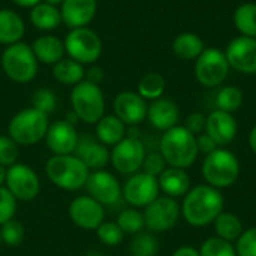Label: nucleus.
Instances as JSON below:
<instances>
[{
	"instance_id": "obj_21",
	"label": "nucleus",
	"mask_w": 256,
	"mask_h": 256,
	"mask_svg": "<svg viewBox=\"0 0 256 256\" xmlns=\"http://www.w3.org/2000/svg\"><path fill=\"white\" fill-rule=\"evenodd\" d=\"M206 134L210 135L219 147L226 146L237 135V122L231 112L214 110L207 117Z\"/></svg>"
},
{
	"instance_id": "obj_28",
	"label": "nucleus",
	"mask_w": 256,
	"mask_h": 256,
	"mask_svg": "<svg viewBox=\"0 0 256 256\" xmlns=\"http://www.w3.org/2000/svg\"><path fill=\"white\" fill-rule=\"evenodd\" d=\"M52 76L63 86H76L86 76L84 64L75 62L70 57H63L60 62L52 64Z\"/></svg>"
},
{
	"instance_id": "obj_7",
	"label": "nucleus",
	"mask_w": 256,
	"mask_h": 256,
	"mask_svg": "<svg viewBox=\"0 0 256 256\" xmlns=\"http://www.w3.org/2000/svg\"><path fill=\"white\" fill-rule=\"evenodd\" d=\"M72 111L80 122L96 124L105 116V98L98 84L82 80L70 92Z\"/></svg>"
},
{
	"instance_id": "obj_17",
	"label": "nucleus",
	"mask_w": 256,
	"mask_h": 256,
	"mask_svg": "<svg viewBox=\"0 0 256 256\" xmlns=\"http://www.w3.org/2000/svg\"><path fill=\"white\" fill-rule=\"evenodd\" d=\"M78 138L80 135L74 124L68 123L66 120H57L50 124L45 135V142L52 154H74Z\"/></svg>"
},
{
	"instance_id": "obj_27",
	"label": "nucleus",
	"mask_w": 256,
	"mask_h": 256,
	"mask_svg": "<svg viewBox=\"0 0 256 256\" xmlns=\"http://www.w3.org/2000/svg\"><path fill=\"white\" fill-rule=\"evenodd\" d=\"M30 22L33 27H36L40 32H51L57 28L62 22L60 9L57 6L48 4V3H38L30 9Z\"/></svg>"
},
{
	"instance_id": "obj_47",
	"label": "nucleus",
	"mask_w": 256,
	"mask_h": 256,
	"mask_svg": "<svg viewBox=\"0 0 256 256\" xmlns=\"http://www.w3.org/2000/svg\"><path fill=\"white\" fill-rule=\"evenodd\" d=\"M171 256H200V252L190 246H183V248L177 249Z\"/></svg>"
},
{
	"instance_id": "obj_48",
	"label": "nucleus",
	"mask_w": 256,
	"mask_h": 256,
	"mask_svg": "<svg viewBox=\"0 0 256 256\" xmlns=\"http://www.w3.org/2000/svg\"><path fill=\"white\" fill-rule=\"evenodd\" d=\"M16 6H20V8H33V6H36L38 3H40L42 0H12Z\"/></svg>"
},
{
	"instance_id": "obj_14",
	"label": "nucleus",
	"mask_w": 256,
	"mask_h": 256,
	"mask_svg": "<svg viewBox=\"0 0 256 256\" xmlns=\"http://www.w3.org/2000/svg\"><path fill=\"white\" fill-rule=\"evenodd\" d=\"M69 219L81 230L96 231V228L105 220L104 206L88 195L76 196L68 208Z\"/></svg>"
},
{
	"instance_id": "obj_22",
	"label": "nucleus",
	"mask_w": 256,
	"mask_h": 256,
	"mask_svg": "<svg viewBox=\"0 0 256 256\" xmlns=\"http://www.w3.org/2000/svg\"><path fill=\"white\" fill-rule=\"evenodd\" d=\"M147 118L153 128L165 132L177 126L180 118V111L172 100L159 98L147 106Z\"/></svg>"
},
{
	"instance_id": "obj_19",
	"label": "nucleus",
	"mask_w": 256,
	"mask_h": 256,
	"mask_svg": "<svg viewBox=\"0 0 256 256\" xmlns=\"http://www.w3.org/2000/svg\"><path fill=\"white\" fill-rule=\"evenodd\" d=\"M98 12V0H63L60 4L62 22L69 28L88 27Z\"/></svg>"
},
{
	"instance_id": "obj_49",
	"label": "nucleus",
	"mask_w": 256,
	"mask_h": 256,
	"mask_svg": "<svg viewBox=\"0 0 256 256\" xmlns=\"http://www.w3.org/2000/svg\"><path fill=\"white\" fill-rule=\"evenodd\" d=\"M249 146H250L252 152L256 154V124L252 128V130L249 134Z\"/></svg>"
},
{
	"instance_id": "obj_6",
	"label": "nucleus",
	"mask_w": 256,
	"mask_h": 256,
	"mask_svg": "<svg viewBox=\"0 0 256 256\" xmlns=\"http://www.w3.org/2000/svg\"><path fill=\"white\" fill-rule=\"evenodd\" d=\"M0 63L6 76L18 84L30 82L39 70V62L32 46L24 42L8 45L2 54Z\"/></svg>"
},
{
	"instance_id": "obj_11",
	"label": "nucleus",
	"mask_w": 256,
	"mask_h": 256,
	"mask_svg": "<svg viewBox=\"0 0 256 256\" xmlns=\"http://www.w3.org/2000/svg\"><path fill=\"white\" fill-rule=\"evenodd\" d=\"M230 63L225 52L216 48L204 50L195 63V76L206 87H216L222 84L228 75Z\"/></svg>"
},
{
	"instance_id": "obj_34",
	"label": "nucleus",
	"mask_w": 256,
	"mask_h": 256,
	"mask_svg": "<svg viewBox=\"0 0 256 256\" xmlns=\"http://www.w3.org/2000/svg\"><path fill=\"white\" fill-rule=\"evenodd\" d=\"M117 225L120 226V230L124 234H130L135 236L138 232H141L146 228L144 224V214L138 210V208H124L123 212H120V214L117 216Z\"/></svg>"
},
{
	"instance_id": "obj_30",
	"label": "nucleus",
	"mask_w": 256,
	"mask_h": 256,
	"mask_svg": "<svg viewBox=\"0 0 256 256\" xmlns=\"http://www.w3.org/2000/svg\"><path fill=\"white\" fill-rule=\"evenodd\" d=\"M172 51L178 58L192 60L204 51V44L194 33H180L172 42Z\"/></svg>"
},
{
	"instance_id": "obj_12",
	"label": "nucleus",
	"mask_w": 256,
	"mask_h": 256,
	"mask_svg": "<svg viewBox=\"0 0 256 256\" xmlns=\"http://www.w3.org/2000/svg\"><path fill=\"white\" fill-rule=\"evenodd\" d=\"M4 188L15 196L16 201H33L40 190L38 174L24 164H15L6 168Z\"/></svg>"
},
{
	"instance_id": "obj_44",
	"label": "nucleus",
	"mask_w": 256,
	"mask_h": 256,
	"mask_svg": "<svg viewBox=\"0 0 256 256\" xmlns=\"http://www.w3.org/2000/svg\"><path fill=\"white\" fill-rule=\"evenodd\" d=\"M206 123H207V117L201 112H194L186 118L184 128L192 134V135H201L206 130Z\"/></svg>"
},
{
	"instance_id": "obj_20",
	"label": "nucleus",
	"mask_w": 256,
	"mask_h": 256,
	"mask_svg": "<svg viewBox=\"0 0 256 256\" xmlns=\"http://www.w3.org/2000/svg\"><path fill=\"white\" fill-rule=\"evenodd\" d=\"M74 154L84 162V165L90 171H98L104 170L106 164L110 162V152L108 147L99 142L94 136L92 135H82L78 138L76 148Z\"/></svg>"
},
{
	"instance_id": "obj_53",
	"label": "nucleus",
	"mask_w": 256,
	"mask_h": 256,
	"mask_svg": "<svg viewBox=\"0 0 256 256\" xmlns=\"http://www.w3.org/2000/svg\"><path fill=\"white\" fill-rule=\"evenodd\" d=\"M100 256H110V255H100Z\"/></svg>"
},
{
	"instance_id": "obj_33",
	"label": "nucleus",
	"mask_w": 256,
	"mask_h": 256,
	"mask_svg": "<svg viewBox=\"0 0 256 256\" xmlns=\"http://www.w3.org/2000/svg\"><path fill=\"white\" fill-rule=\"evenodd\" d=\"M129 250L132 256H156L159 252V242L152 232H138L134 236Z\"/></svg>"
},
{
	"instance_id": "obj_4",
	"label": "nucleus",
	"mask_w": 256,
	"mask_h": 256,
	"mask_svg": "<svg viewBox=\"0 0 256 256\" xmlns=\"http://www.w3.org/2000/svg\"><path fill=\"white\" fill-rule=\"evenodd\" d=\"M48 128V116L30 106L18 111L10 118L8 124V135L18 146L28 147L45 140Z\"/></svg>"
},
{
	"instance_id": "obj_50",
	"label": "nucleus",
	"mask_w": 256,
	"mask_h": 256,
	"mask_svg": "<svg viewBox=\"0 0 256 256\" xmlns=\"http://www.w3.org/2000/svg\"><path fill=\"white\" fill-rule=\"evenodd\" d=\"M4 180H6V168L0 165V186L4 184Z\"/></svg>"
},
{
	"instance_id": "obj_42",
	"label": "nucleus",
	"mask_w": 256,
	"mask_h": 256,
	"mask_svg": "<svg viewBox=\"0 0 256 256\" xmlns=\"http://www.w3.org/2000/svg\"><path fill=\"white\" fill-rule=\"evenodd\" d=\"M15 213H16L15 196L4 186H0V226L8 220L14 219Z\"/></svg>"
},
{
	"instance_id": "obj_35",
	"label": "nucleus",
	"mask_w": 256,
	"mask_h": 256,
	"mask_svg": "<svg viewBox=\"0 0 256 256\" xmlns=\"http://www.w3.org/2000/svg\"><path fill=\"white\" fill-rule=\"evenodd\" d=\"M243 104V93L240 88L232 87V86H226L222 90H219L218 96H216V106L220 111L225 112H234L237 111Z\"/></svg>"
},
{
	"instance_id": "obj_23",
	"label": "nucleus",
	"mask_w": 256,
	"mask_h": 256,
	"mask_svg": "<svg viewBox=\"0 0 256 256\" xmlns=\"http://www.w3.org/2000/svg\"><path fill=\"white\" fill-rule=\"evenodd\" d=\"M30 46L36 60L44 64H56L66 54L63 40L54 34H42L36 38Z\"/></svg>"
},
{
	"instance_id": "obj_51",
	"label": "nucleus",
	"mask_w": 256,
	"mask_h": 256,
	"mask_svg": "<svg viewBox=\"0 0 256 256\" xmlns=\"http://www.w3.org/2000/svg\"><path fill=\"white\" fill-rule=\"evenodd\" d=\"M44 3H48V4H52V6H60L63 3V0H42Z\"/></svg>"
},
{
	"instance_id": "obj_36",
	"label": "nucleus",
	"mask_w": 256,
	"mask_h": 256,
	"mask_svg": "<svg viewBox=\"0 0 256 256\" xmlns=\"http://www.w3.org/2000/svg\"><path fill=\"white\" fill-rule=\"evenodd\" d=\"M198 252L200 256H237L234 244L219 237L207 238L201 244Z\"/></svg>"
},
{
	"instance_id": "obj_16",
	"label": "nucleus",
	"mask_w": 256,
	"mask_h": 256,
	"mask_svg": "<svg viewBox=\"0 0 256 256\" xmlns=\"http://www.w3.org/2000/svg\"><path fill=\"white\" fill-rule=\"evenodd\" d=\"M231 68L243 74H256V38L238 36L232 39L225 51Z\"/></svg>"
},
{
	"instance_id": "obj_37",
	"label": "nucleus",
	"mask_w": 256,
	"mask_h": 256,
	"mask_svg": "<svg viewBox=\"0 0 256 256\" xmlns=\"http://www.w3.org/2000/svg\"><path fill=\"white\" fill-rule=\"evenodd\" d=\"M0 234H2V242L6 246L16 248L22 243V240L26 237V230L20 220L10 219L0 226Z\"/></svg>"
},
{
	"instance_id": "obj_32",
	"label": "nucleus",
	"mask_w": 256,
	"mask_h": 256,
	"mask_svg": "<svg viewBox=\"0 0 256 256\" xmlns=\"http://www.w3.org/2000/svg\"><path fill=\"white\" fill-rule=\"evenodd\" d=\"M165 92V80L160 74L150 72L138 82V94L146 100H156Z\"/></svg>"
},
{
	"instance_id": "obj_18",
	"label": "nucleus",
	"mask_w": 256,
	"mask_h": 256,
	"mask_svg": "<svg viewBox=\"0 0 256 256\" xmlns=\"http://www.w3.org/2000/svg\"><path fill=\"white\" fill-rule=\"evenodd\" d=\"M147 104L135 92H122L116 96L112 108L114 116H117L126 126H136L147 118Z\"/></svg>"
},
{
	"instance_id": "obj_5",
	"label": "nucleus",
	"mask_w": 256,
	"mask_h": 256,
	"mask_svg": "<svg viewBox=\"0 0 256 256\" xmlns=\"http://www.w3.org/2000/svg\"><path fill=\"white\" fill-rule=\"evenodd\" d=\"M201 170L207 184L214 189H226L232 186L240 176L238 159L234 153L225 148H216L206 154Z\"/></svg>"
},
{
	"instance_id": "obj_29",
	"label": "nucleus",
	"mask_w": 256,
	"mask_h": 256,
	"mask_svg": "<svg viewBox=\"0 0 256 256\" xmlns=\"http://www.w3.org/2000/svg\"><path fill=\"white\" fill-rule=\"evenodd\" d=\"M213 224H214L216 237H219V238H222V240H226V242H230V243L237 242L238 237L242 236V232L244 231L240 218L236 216V214H232V213H225V212H222V213L216 218V220H214Z\"/></svg>"
},
{
	"instance_id": "obj_31",
	"label": "nucleus",
	"mask_w": 256,
	"mask_h": 256,
	"mask_svg": "<svg viewBox=\"0 0 256 256\" xmlns=\"http://www.w3.org/2000/svg\"><path fill=\"white\" fill-rule=\"evenodd\" d=\"M234 24L237 30L248 38H256V4L244 3L237 8L234 14Z\"/></svg>"
},
{
	"instance_id": "obj_52",
	"label": "nucleus",
	"mask_w": 256,
	"mask_h": 256,
	"mask_svg": "<svg viewBox=\"0 0 256 256\" xmlns=\"http://www.w3.org/2000/svg\"><path fill=\"white\" fill-rule=\"evenodd\" d=\"M2 243H3V242H2V234H0V244H2Z\"/></svg>"
},
{
	"instance_id": "obj_41",
	"label": "nucleus",
	"mask_w": 256,
	"mask_h": 256,
	"mask_svg": "<svg viewBox=\"0 0 256 256\" xmlns=\"http://www.w3.org/2000/svg\"><path fill=\"white\" fill-rule=\"evenodd\" d=\"M234 248L237 256H256V226L243 231Z\"/></svg>"
},
{
	"instance_id": "obj_38",
	"label": "nucleus",
	"mask_w": 256,
	"mask_h": 256,
	"mask_svg": "<svg viewBox=\"0 0 256 256\" xmlns=\"http://www.w3.org/2000/svg\"><path fill=\"white\" fill-rule=\"evenodd\" d=\"M96 236L99 238L100 243H104L105 246H117L123 242L124 232L120 230V226L117 225V222H102L98 228H96Z\"/></svg>"
},
{
	"instance_id": "obj_10",
	"label": "nucleus",
	"mask_w": 256,
	"mask_h": 256,
	"mask_svg": "<svg viewBox=\"0 0 256 256\" xmlns=\"http://www.w3.org/2000/svg\"><path fill=\"white\" fill-rule=\"evenodd\" d=\"M146 158V147L140 138H123L110 152V160L116 171L124 176L138 172Z\"/></svg>"
},
{
	"instance_id": "obj_46",
	"label": "nucleus",
	"mask_w": 256,
	"mask_h": 256,
	"mask_svg": "<svg viewBox=\"0 0 256 256\" xmlns=\"http://www.w3.org/2000/svg\"><path fill=\"white\" fill-rule=\"evenodd\" d=\"M84 80L99 86V82L104 80V72H102V69H100V68H98V66H92V68L86 72Z\"/></svg>"
},
{
	"instance_id": "obj_40",
	"label": "nucleus",
	"mask_w": 256,
	"mask_h": 256,
	"mask_svg": "<svg viewBox=\"0 0 256 256\" xmlns=\"http://www.w3.org/2000/svg\"><path fill=\"white\" fill-rule=\"evenodd\" d=\"M20 146L9 136L0 135V165L9 168L16 164L20 154Z\"/></svg>"
},
{
	"instance_id": "obj_26",
	"label": "nucleus",
	"mask_w": 256,
	"mask_h": 256,
	"mask_svg": "<svg viewBox=\"0 0 256 256\" xmlns=\"http://www.w3.org/2000/svg\"><path fill=\"white\" fill-rule=\"evenodd\" d=\"M26 26L22 18L12 9H0V44L12 45L21 42Z\"/></svg>"
},
{
	"instance_id": "obj_25",
	"label": "nucleus",
	"mask_w": 256,
	"mask_h": 256,
	"mask_svg": "<svg viewBox=\"0 0 256 256\" xmlns=\"http://www.w3.org/2000/svg\"><path fill=\"white\" fill-rule=\"evenodd\" d=\"M126 124L114 114L104 116L96 123V140L106 147H114L126 138Z\"/></svg>"
},
{
	"instance_id": "obj_45",
	"label": "nucleus",
	"mask_w": 256,
	"mask_h": 256,
	"mask_svg": "<svg viewBox=\"0 0 256 256\" xmlns=\"http://www.w3.org/2000/svg\"><path fill=\"white\" fill-rule=\"evenodd\" d=\"M196 146H198V152H202L206 154H208V153L214 152L216 148H219V146L216 144V141L210 135H207L206 132L201 134L196 138Z\"/></svg>"
},
{
	"instance_id": "obj_3",
	"label": "nucleus",
	"mask_w": 256,
	"mask_h": 256,
	"mask_svg": "<svg viewBox=\"0 0 256 256\" xmlns=\"http://www.w3.org/2000/svg\"><path fill=\"white\" fill-rule=\"evenodd\" d=\"M45 172L56 188L75 192L86 188L90 170L75 154H52L45 164Z\"/></svg>"
},
{
	"instance_id": "obj_2",
	"label": "nucleus",
	"mask_w": 256,
	"mask_h": 256,
	"mask_svg": "<svg viewBox=\"0 0 256 256\" xmlns=\"http://www.w3.org/2000/svg\"><path fill=\"white\" fill-rule=\"evenodd\" d=\"M160 154L166 160V165L186 170L192 166L198 158L196 136L184 126H174L162 135Z\"/></svg>"
},
{
	"instance_id": "obj_8",
	"label": "nucleus",
	"mask_w": 256,
	"mask_h": 256,
	"mask_svg": "<svg viewBox=\"0 0 256 256\" xmlns=\"http://www.w3.org/2000/svg\"><path fill=\"white\" fill-rule=\"evenodd\" d=\"M63 44L68 57L81 64H93L102 54V40L90 27L70 28Z\"/></svg>"
},
{
	"instance_id": "obj_39",
	"label": "nucleus",
	"mask_w": 256,
	"mask_h": 256,
	"mask_svg": "<svg viewBox=\"0 0 256 256\" xmlns=\"http://www.w3.org/2000/svg\"><path fill=\"white\" fill-rule=\"evenodd\" d=\"M57 106V98L52 90L50 88H38L32 94V108L44 112V114H51Z\"/></svg>"
},
{
	"instance_id": "obj_9",
	"label": "nucleus",
	"mask_w": 256,
	"mask_h": 256,
	"mask_svg": "<svg viewBox=\"0 0 256 256\" xmlns=\"http://www.w3.org/2000/svg\"><path fill=\"white\" fill-rule=\"evenodd\" d=\"M180 206L171 196H158L144 208V224L150 232H165L174 228L180 218Z\"/></svg>"
},
{
	"instance_id": "obj_1",
	"label": "nucleus",
	"mask_w": 256,
	"mask_h": 256,
	"mask_svg": "<svg viewBox=\"0 0 256 256\" xmlns=\"http://www.w3.org/2000/svg\"><path fill=\"white\" fill-rule=\"evenodd\" d=\"M180 210L189 225L202 228L213 224L224 212V196L219 189L208 184H200L189 189Z\"/></svg>"
},
{
	"instance_id": "obj_13",
	"label": "nucleus",
	"mask_w": 256,
	"mask_h": 256,
	"mask_svg": "<svg viewBox=\"0 0 256 256\" xmlns=\"http://www.w3.org/2000/svg\"><path fill=\"white\" fill-rule=\"evenodd\" d=\"M159 182L146 172H135L122 188V196L134 208H146L159 196Z\"/></svg>"
},
{
	"instance_id": "obj_43",
	"label": "nucleus",
	"mask_w": 256,
	"mask_h": 256,
	"mask_svg": "<svg viewBox=\"0 0 256 256\" xmlns=\"http://www.w3.org/2000/svg\"><path fill=\"white\" fill-rule=\"evenodd\" d=\"M141 170H142V172H146V174L153 176V177L158 178L166 170V160L164 159V156L160 153L146 154Z\"/></svg>"
},
{
	"instance_id": "obj_15",
	"label": "nucleus",
	"mask_w": 256,
	"mask_h": 256,
	"mask_svg": "<svg viewBox=\"0 0 256 256\" xmlns=\"http://www.w3.org/2000/svg\"><path fill=\"white\" fill-rule=\"evenodd\" d=\"M86 189L88 192V196H92L102 206H112L122 198V186L118 180L105 170L90 171Z\"/></svg>"
},
{
	"instance_id": "obj_24",
	"label": "nucleus",
	"mask_w": 256,
	"mask_h": 256,
	"mask_svg": "<svg viewBox=\"0 0 256 256\" xmlns=\"http://www.w3.org/2000/svg\"><path fill=\"white\" fill-rule=\"evenodd\" d=\"M159 189L171 198L184 196L190 189V178L188 172L182 168L168 166L159 177Z\"/></svg>"
}]
</instances>
